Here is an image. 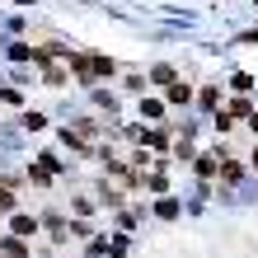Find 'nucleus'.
Segmentation results:
<instances>
[{"instance_id": "2", "label": "nucleus", "mask_w": 258, "mask_h": 258, "mask_svg": "<svg viewBox=\"0 0 258 258\" xmlns=\"http://www.w3.org/2000/svg\"><path fill=\"white\" fill-rule=\"evenodd\" d=\"M169 99H174V103H188V99H192V89H188V85H174V89H169Z\"/></svg>"}, {"instance_id": "3", "label": "nucleus", "mask_w": 258, "mask_h": 258, "mask_svg": "<svg viewBox=\"0 0 258 258\" xmlns=\"http://www.w3.org/2000/svg\"><path fill=\"white\" fill-rule=\"evenodd\" d=\"M249 127H253V132H258V113H253V117H249Z\"/></svg>"}, {"instance_id": "1", "label": "nucleus", "mask_w": 258, "mask_h": 258, "mask_svg": "<svg viewBox=\"0 0 258 258\" xmlns=\"http://www.w3.org/2000/svg\"><path fill=\"white\" fill-rule=\"evenodd\" d=\"M14 235H38V221H28V216H14Z\"/></svg>"}, {"instance_id": "4", "label": "nucleus", "mask_w": 258, "mask_h": 258, "mask_svg": "<svg viewBox=\"0 0 258 258\" xmlns=\"http://www.w3.org/2000/svg\"><path fill=\"white\" fill-rule=\"evenodd\" d=\"M253 164H258V155H253Z\"/></svg>"}]
</instances>
